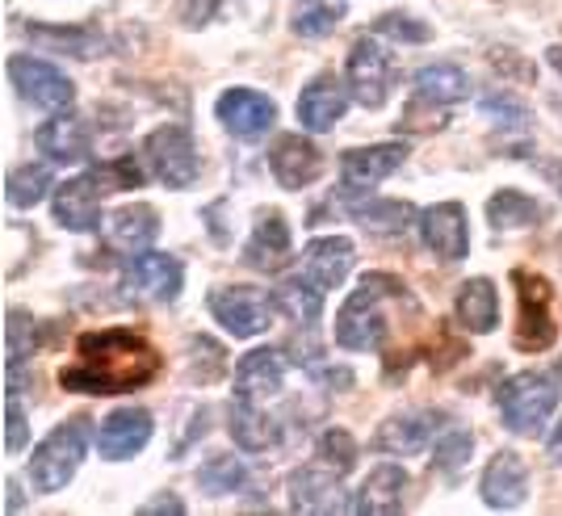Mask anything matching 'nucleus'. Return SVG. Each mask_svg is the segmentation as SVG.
Here are the masks:
<instances>
[{"instance_id": "nucleus-1", "label": "nucleus", "mask_w": 562, "mask_h": 516, "mask_svg": "<svg viewBox=\"0 0 562 516\" xmlns=\"http://www.w3.org/2000/svg\"><path fill=\"white\" fill-rule=\"evenodd\" d=\"M76 352L80 361L59 370V386L80 395H126L160 374V352L131 328L85 332Z\"/></svg>"}, {"instance_id": "nucleus-2", "label": "nucleus", "mask_w": 562, "mask_h": 516, "mask_svg": "<svg viewBox=\"0 0 562 516\" xmlns=\"http://www.w3.org/2000/svg\"><path fill=\"white\" fill-rule=\"evenodd\" d=\"M407 285L398 278H386V273H366L361 285L352 290L340 315H336V345L349 352H374L382 349L386 340V311H382V299H403Z\"/></svg>"}, {"instance_id": "nucleus-3", "label": "nucleus", "mask_w": 562, "mask_h": 516, "mask_svg": "<svg viewBox=\"0 0 562 516\" xmlns=\"http://www.w3.org/2000/svg\"><path fill=\"white\" fill-rule=\"evenodd\" d=\"M89 453V416H71L34 446L30 458V487L38 495L64 492Z\"/></svg>"}, {"instance_id": "nucleus-4", "label": "nucleus", "mask_w": 562, "mask_h": 516, "mask_svg": "<svg viewBox=\"0 0 562 516\" xmlns=\"http://www.w3.org/2000/svg\"><path fill=\"white\" fill-rule=\"evenodd\" d=\"M559 374H546V370H525V374H513L499 391H495V403H499V416L504 424L520 433V437H538L550 428V416L559 407Z\"/></svg>"}, {"instance_id": "nucleus-5", "label": "nucleus", "mask_w": 562, "mask_h": 516, "mask_svg": "<svg viewBox=\"0 0 562 516\" xmlns=\"http://www.w3.org/2000/svg\"><path fill=\"white\" fill-rule=\"evenodd\" d=\"M143 165H147V172L168 189L193 186L198 172H202V156H198L193 131L181 126V122L156 126V131L143 139Z\"/></svg>"}, {"instance_id": "nucleus-6", "label": "nucleus", "mask_w": 562, "mask_h": 516, "mask_svg": "<svg viewBox=\"0 0 562 516\" xmlns=\"http://www.w3.org/2000/svg\"><path fill=\"white\" fill-rule=\"evenodd\" d=\"M186 290V265L168 253H139V257L122 260L117 273V294H126L131 303H177Z\"/></svg>"}, {"instance_id": "nucleus-7", "label": "nucleus", "mask_w": 562, "mask_h": 516, "mask_svg": "<svg viewBox=\"0 0 562 516\" xmlns=\"http://www.w3.org/2000/svg\"><path fill=\"white\" fill-rule=\"evenodd\" d=\"M516 282V349L520 352H546L559 336V324H554V311H550V282L546 278H533L525 269L513 273Z\"/></svg>"}, {"instance_id": "nucleus-8", "label": "nucleus", "mask_w": 562, "mask_h": 516, "mask_svg": "<svg viewBox=\"0 0 562 516\" xmlns=\"http://www.w3.org/2000/svg\"><path fill=\"white\" fill-rule=\"evenodd\" d=\"M352 89V101L366 110H382L395 89V59L391 51L378 43V34H366L349 47V71H345Z\"/></svg>"}, {"instance_id": "nucleus-9", "label": "nucleus", "mask_w": 562, "mask_h": 516, "mask_svg": "<svg viewBox=\"0 0 562 516\" xmlns=\"http://www.w3.org/2000/svg\"><path fill=\"white\" fill-rule=\"evenodd\" d=\"M9 85L18 89L22 101L38 105V110H71L76 101V85H71L68 71H59L47 59H34V55H9Z\"/></svg>"}, {"instance_id": "nucleus-10", "label": "nucleus", "mask_w": 562, "mask_h": 516, "mask_svg": "<svg viewBox=\"0 0 562 516\" xmlns=\"http://www.w3.org/2000/svg\"><path fill=\"white\" fill-rule=\"evenodd\" d=\"M273 311H278V299L257 290V285H218L211 294L214 324L227 328L232 336H239V340L260 336V332L269 328Z\"/></svg>"}, {"instance_id": "nucleus-11", "label": "nucleus", "mask_w": 562, "mask_h": 516, "mask_svg": "<svg viewBox=\"0 0 562 516\" xmlns=\"http://www.w3.org/2000/svg\"><path fill=\"white\" fill-rule=\"evenodd\" d=\"M105 193H110V189L97 177V168H85L80 177L55 186V193H50L55 223H59L64 232H76V235L101 232V223H105V218H101V198H105Z\"/></svg>"}, {"instance_id": "nucleus-12", "label": "nucleus", "mask_w": 562, "mask_h": 516, "mask_svg": "<svg viewBox=\"0 0 562 516\" xmlns=\"http://www.w3.org/2000/svg\"><path fill=\"white\" fill-rule=\"evenodd\" d=\"M407 143H370V147H349L340 156V193L345 198H361L366 189L382 186L386 177H395L403 160H407Z\"/></svg>"}, {"instance_id": "nucleus-13", "label": "nucleus", "mask_w": 562, "mask_h": 516, "mask_svg": "<svg viewBox=\"0 0 562 516\" xmlns=\"http://www.w3.org/2000/svg\"><path fill=\"white\" fill-rule=\"evenodd\" d=\"M340 479H345V474L324 467L319 458H315V467L290 470V479H285L290 508H294V513H352V500Z\"/></svg>"}, {"instance_id": "nucleus-14", "label": "nucleus", "mask_w": 562, "mask_h": 516, "mask_svg": "<svg viewBox=\"0 0 562 516\" xmlns=\"http://www.w3.org/2000/svg\"><path fill=\"white\" fill-rule=\"evenodd\" d=\"M416 232H420V244L446 265H458V260L470 257V223L462 202H437L428 211L416 214Z\"/></svg>"}, {"instance_id": "nucleus-15", "label": "nucleus", "mask_w": 562, "mask_h": 516, "mask_svg": "<svg viewBox=\"0 0 562 516\" xmlns=\"http://www.w3.org/2000/svg\"><path fill=\"white\" fill-rule=\"evenodd\" d=\"M349 105H352L349 80H340L336 71H319V76H311L303 85L299 105H294V117H299L303 131L324 135V131H331L340 117L349 114Z\"/></svg>"}, {"instance_id": "nucleus-16", "label": "nucleus", "mask_w": 562, "mask_h": 516, "mask_svg": "<svg viewBox=\"0 0 562 516\" xmlns=\"http://www.w3.org/2000/svg\"><path fill=\"white\" fill-rule=\"evenodd\" d=\"M156 235H160V214L147 202H126L105 214V223H101V239L114 257H139L156 244Z\"/></svg>"}, {"instance_id": "nucleus-17", "label": "nucleus", "mask_w": 562, "mask_h": 516, "mask_svg": "<svg viewBox=\"0 0 562 516\" xmlns=\"http://www.w3.org/2000/svg\"><path fill=\"white\" fill-rule=\"evenodd\" d=\"M151 433H156V420L147 407H114L97 428V453L101 462H126L147 449Z\"/></svg>"}, {"instance_id": "nucleus-18", "label": "nucleus", "mask_w": 562, "mask_h": 516, "mask_svg": "<svg viewBox=\"0 0 562 516\" xmlns=\"http://www.w3.org/2000/svg\"><path fill=\"white\" fill-rule=\"evenodd\" d=\"M34 147L55 165H80L93 152V126H89V117L71 114V110H55L34 131Z\"/></svg>"}, {"instance_id": "nucleus-19", "label": "nucleus", "mask_w": 562, "mask_h": 516, "mask_svg": "<svg viewBox=\"0 0 562 516\" xmlns=\"http://www.w3.org/2000/svg\"><path fill=\"white\" fill-rule=\"evenodd\" d=\"M214 117L227 126L235 139H260L278 122V101L257 89H227L214 101Z\"/></svg>"}, {"instance_id": "nucleus-20", "label": "nucleus", "mask_w": 562, "mask_h": 516, "mask_svg": "<svg viewBox=\"0 0 562 516\" xmlns=\"http://www.w3.org/2000/svg\"><path fill=\"white\" fill-rule=\"evenodd\" d=\"M479 495H483V504L492 513L520 508L525 495H529V467H525V458L516 449H499L487 462V470H483V479H479Z\"/></svg>"}, {"instance_id": "nucleus-21", "label": "nucleus", "mask_w": 562, "mask_h": 516, "mask_svg": "<svg viewBox=\"0 0 562 516\" xmlns=\"http://www.w3.org/2000/svg\"><path fill=\"white\" fill-rule=\"evenodd\" d=\"M269 172L281 189H306L324 177V152L306 135H281L269 147Z\"/></svg>"}, {"instance_id": "nucleus-22", "label": "nucleus", "mask_w": 562, "mask_h": 516, "mask_svg": "<svg viewBox=\"0 0 562 516\" xmlns=\"http://www.w3.org/2000/svg\"><path fill=\"white\" fill-rule=\"evenodd\" d=\"M22 34L34 43V47L50 51V55H71V59H101L110 43L105 34L93 30V25H59V22H25Z\"/></svg>"}, {"instance_id": "nucleus-23", "label": "nucleus", "mask_w": 562, "mask_h": 516, "mask_svg": "<svg viewBox=\"0 0 562 516\" xmlns=\"http://www.w3.org/2000/svg\"><path fill=\"white\" fill-rule=\"evenodd\" d=\"M281 386H285V352L281 349L260 345V349L239 357V366H235V395L239 400L265 403L281 395Z\"/></svg>"}, {"instance_id": "nucleus-24", "label": "nucleus", "mask_w": 562, "mask_h": 516, "mask_svg": "<svg viewBox=\"0 0 562 516\" xmlns=\"http://www.w3.org/2000/svg\"><path fill=\"white\" fill-rule=\"evenodd\" d=\"M407 487H412V479H407V470L398 467V462H382L366 474V483L357 487L352 495V513H370V516H395L403 513V504H407Z\"/></svg>"}, {"instance_id": "nucleus-25", "label": "nucleus", "mask_w": 562, "mask_h": 516, "mask_svg": "<svg viewBox=\"0 0 562 516\" xmlns=\"http://www.w3.org/2000/svg\"><path fill=\"white\" fill-rule=\"evenodd\" d=\"M432 433H437V412H395L378 424L370 446L391 458H412L432 441Z\"/></svg>"}, {"instance_id": "nucleus-26", "label": "nucleus", "mask_w": 562, "mask_h": 516, "mask_svg": "<svg viewBox=\"0 0 562 516\" xmlns=\"http://www.w3.org/2000/svg\"><path fill=\"white\" fill-rule=\"evenodd\" d=\"M227 433H232V441L244 453H265V449H273L281 441V424L252 400H239L227 407Z\"/></svg>"}, {"instance_id": "nucleus-27", "label": "nucleus", "mask_w": 562, "mask_h": 516, "mask_svg": "<svg viewBox=\"0 0 562 516\" xmlns=\"http://www.w3.org/2000/svg\"><path fill=\"white\" fill-rule=\"evenodd\" d=\"M352 260H357V248H352L349 235H319V239H311L303 248V269L324 290H331V285H340L349 278Z\"/></svg>"}, {"instance_id": "nucleus-28", "label": "nucleus", "mask_w": 562, "mask_h": 516, "mask_svg": "<svg viewBox=\"0 0 562 516\" xmlns=\"http://www.w3.org/2000/svg\"><path fill=\"white\" fill-rule=\"evenodd\" d=\"M453 315L458 324L474 336H487L499 328V294H495L492 278H470L458 285V299H453Z\"/></svg>"}, {"instance_id": "nucleus-29", "label": "nucleus", "mask_w": 562, "mask_h": 516, "mask_svg": "<svg viewBox=\"0 0 562 516\" xmlns=\"http://www.w3.org/2000/svg\"><path fill=\"white\" fill-rule=\"evenodd\" d=\"M290 257V223L281 211H260L257 227L244 244V265L252 269H278L281 260Z\"/></svg>"}, {"instance_id": "nucleus-30", "label": "nucleus", "mask_w": 562, "mask_h": 516, "mask_svg": "<svg viewBox=\"0 0 562 516\" xmlns=\"http://www.w3.org/2000/svg\"><path fill=\"white\" fill-rule=\"evenodd\" d=\"M273 299H278V311L285 319H294L299 328H315L319 324V315H324V285L315 282L311 273H290V278H281L278 290H273Z\"/></svg>"}, {"instance_id": "nucleus-31", "label": "nucleus", "mask_w": 562, "mask_h": 516, "mask_svg": "<svg viewBox=\"0 0 562 516\" xmlns=\"http://www.w3.org/2000/svg\"><path fill=\"white\" fill-rule=\"evenodd\" d=\"M470 97V76L458 64H428L416 71V101L424 105H458Z\"/></svg>"}, {"instance_id": "nucleus-32", "label": "nucleus", "mask_w": 562, "mask_h": 516, "mask_svg": "<svg viewBox=\"0 0 562 516\" xmlns=\"http://www.w3.org/2000/svg\"><path fill=\"white\" fill-rule=\"evenodd\" d=\"M349 18V4L345 0H294L290 9V30L299 38H328L336 34V25Z\"/></svg>"}, {"instance_id": "nucleus-33", "label": "nucleus", "mask_w": 562, "mask_h": 516, "mask_svg": "<svg viewBox=\"0 0 562 516\" xmlns=\"http://www.w3.org/2000/svg\"><path fill=\"white\" fill-rule=\"evenodd\" d=\"M349 214L361 223V227L386 232V235L412 227V218H416V211H412L407 202H395V198H370V193H361V202H352L349 198Z\"/></svg>"}, {"instance_id": "nucleus-34", "label": "nucleus", "mask_w": 562, "mask_h": 516, "mask_svg": "<svg viewBox=\"0 0 562 516\" xmlns=\"http://www.w3.org/2000/svg\"><path fill=\"white\" fill-rule=\"evenodd\" d=\"M541 218L538 198L520 193V189H495L492 202H487V223L495 232H516V227H529Z\"/></svg>"}, {"instance_id": "nucleus-35", "label": "nucleus", "mask_w": 562, "mask_h": 516, "mask_svg": "<svg viewBox=\"0 0 562 516\" xmlns=\"http://www.w3.org/2000/svg\"><path fill=\"white\" fill-rule=\"evenodd\" d=\"M47 324L34 319L30 311L13 306L9 311V328H4V361H30L34 352L47 345Z\"/></svg>"}, {"instance_id": "nucleus-36", "label": "nucleus", "mask_w": 562, "mask_h": 516, "mask_svg": "<svg viewBox=\"0 0 562 516\" xmlns=\"http://www.w3.org/2000/svg\"><path fill=\"white\" fill-rule=\"evenodd\" d=\"M55 181H50V168L47 165H22L9 172V181H4V198H9V206L13 211H30V206H38L43 198H47Z\"/></svg>"}, {"instance_id": "nucleus-37", "label": "nucleus", "mask_w": 562, "mask_h": 516, "mask_svg": "<svg viewBox=\"0 0 562 516\" xmlns=\"http://www.w3.org/2000/svg\"><path fill=\"white\" fill-rule=\"evenodd\" d=\"M244 483H248V462H239L235 453H218V458H211L206 467L198 470V487L206 495H214V500L235 495Z\"/></svg>"}, {"instance_id": "nucleus-38", "label": "nucleus", "mask_w": 562, "mask_h": 516, "mask_svg": "<svg viewBox=\"0 0 562 516\" xmlns=\"http://www.w3.org/2000/svg\"><path fill=\"white\" fill-rule=\"evenodd\" d=\"M227 374V352L214 336H189V378L211 386Z\"/></svg>"}, {"instance_id": "nucleus-39", "label": "nucleus", "mask_w": 562, "mask_h": 516, "mask_svg": "<svg viewBox=\"0 0 562 516\" xmlns=\"http://www.w3.org/2000/svg\"><path fill=\"white\" fill-rule=\"evenodd\" d=\"M470 453H474V437H470L467 428H449V433L437 437V449H432V470H437V474H446V479H453V474H462V470H467Z\"/></svg>"}, {"instance_id": "nucleus-40", "label": "nucleus", "mask_w": 562, "mask_h": 516, "mask_svg": "<svg viewBox=\"0 0 562 516\" xmlns=\"http://www.w3.org/2000/svg\"><path fill=\"white\" fill-rule=\"evenodd\" d=\"M315 458H319L324 467L349 474V470L357 467V441H352L349 428H328V433L315 441Z\"/></svg>"}, {"instance_id": "nucleus-41", "label": "nucleus", "mask_w": 562, "mask_h": 516, "mask_svg": "<svg viewBox=\"0 0 562 516\" xmlns=\"http://www.w3.org/2000/svg\"><path fill=\"white\" fill-rule=\"evenodd\" d=\"M378 38H398V43H428L432 38V25H424L420 18L403 13V9H391L374 22Z\"/></svg>"}, {"instance_id": "nucleus-42", "label": "nucleus", "mask_w": 562, "mask_h": 516, "mask_svg": "<svg viewBox=\"0 0 562 516\" xmlns=\"http://www.w3.org/2000/svg\"><path fill=\"white\" fill-rule=\"evenodd\" d=\"M97 177L105 181V189H139L151 172H147V165H143V156L135 160V156H114V160H105V165H93Z\"/></svg>"}, {"instance_id": "nucleus-43", "label": "nucleus", "mask_w": 562, "mask_h": 516, "mask_svg": "<svg viewBox=\"0 0 562 516\" xmlns=\"http://www.w3.org/2000/svg\"><path fill=\"white\" fill-rule=\"evenodd\" d=\"M25 437H30V424H25V412H22V395H9L4 400V449L9 453H22Z\"/></svg>"}, {"instance_id": "nucleus-44", "label": "nucleus", "mask_w": 562, "mask_h": 516, "mask_svg": "<svg viewBox=\"0 0 562 516\" xmlns=\"http://www.w3.org/2000/svg\"><path fill=\"white\" fill-rule=\"evenodd\" d=\"M218 9H223V0H177V22L186 30H202L218 18Z\"/></svg>"}, {"instance_id": "nucleus-45", "label": "nucleus", "mask_w": 562, "mask_h": 516, "mask_svg": "<svg viewBox=\"0 0 562 516\" xmlns=\"http://www.w3.org/2000/svg\"><path fill=\"white\" fill-rule=\"evenodd\" d=\"M285 352L294 357V366H306V370H319V361H324V352L315 349V340H311V328H303V336H294Z\"/></svg>"}, {"instance_id": "nucleus-46", "label": "nucleus", "mask_w": 562, "mask_h": 516, "mask_svg": "<svg viewBox=\"0 0 562 516\" xmlns=\"http://www.w3.org/2000/svg\"><path fill=\"white\" fill-rule=\"evenodd\" d=\"M483 110L495 114L499 122H525V110H520L516 101H508V97H504V101H499V97H483Z\"/></svg>"}, {"instance_id": "nucleus-47", "label": "nucleus", "mask_w": 562, "mask_h": 516, "mask_svg": "<svg viewBox=\"0 0 562 516\" xmlns=\"http://www.w3.org/2000/svg\"><path fill=\"white\" fill-rule=\"evenodd\" d=\"M139 513H143V516H165V513L181 516V513H186V500H177L172 492H165L160 500H147V504H143Z\"/></svg>"}, {"instance_id": "nucleus-48", "label": "nucleus", "mask_w": 562, "mask_h": 516, "mask_svg": "<svg viewBox=\"0 0 562 516\" xmlns=\"http://www.w3.org/2000/svg\"><path fill=\"white\" fill-rule=\"evenodd\" d=\"M538 172L554 186V193L562 198V160H538Z\"/></svg>"}, {"instance_id": "nucleus-49", "label": "nucleus", "mask_w": 562, "mask_h": 516, "mask_svg": "<svg viewBox=\"0 0 562 516\" xmlns=\"http://www.w3.org/2000/svg\"><path fill=\"white\" fill-rule=\"evenodd\" d=\"M4 495H9V500H4V508H9V513H22L25 500H22V487H18V479H9V483H4Z\"/></svg>"}, {"instance_id": "nucleus-50", "label": "nucleus", "mask_w": 562, "mask_h": 516, "mask_svg": "<svg viewBox=\"0 0 562 516\" xmlns=\"http://www.w3.org/2000/svg\"><path fill=\"white\" fill-rule=\"evenodd\" d=\"M546 446H550V458H554V462H562V420L550 428V441H546Z\"/></svg>"}, {"instance_id": "nucleus-51", "label": "nucleus", "mask_w": 562, "mask_h": 516, "mask_svg": "<svg viewBox=\"0 0 562 516\" xmlns=\"http://www.w3.org/2000/svg\"><path fill=\"white\" fill-rule=\"evenodd\" d=\"M546 64H550V68H554L562 76V47H550V51H546Z\"/></svg>"}]
</instances>
